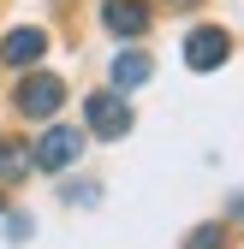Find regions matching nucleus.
I'll list each match as a JSON object with an SVG mask.
<instances>
[{
    "label": "nucleus",
    "instance_id": "9d476101",
    "mask_svg": "<svg viewBox=\"0 0 244 249\" xmlns=\"http://www.w3.org/2000/svg\"><path fill=\"white\" fill-rule=\"evenodd\" d=\"M173 6H197V0H173Z\"/></svg>",
    "mask_w": 244,
    "mask_h": 249
},
{
    "label": "nucleus",
    "instance_id": "6e6552de",
    "mask_svg": "<svg viewBox=\"0 0 244 249\" xmlns=\"http://www.w3.org/2000/svg\"><path fill=\"white\" fill-rule=\"evenodd\" d=\"M221 243H226V231H221V226H197V231L185 237V249H221Z\"/></svg>",
    "mask_w": 244,
    "mask_h": 249
},
{
    "label": "nucleus",
    "instance_id": "9b49d317",
    "mask_svg": "<svg viewBox=\"0 0 244 249\" xmlns=\"http://www.w3.org/2000/svg\"><path fill=\"white\" fill-rule=\"evenodd\" d=\"M0 213H6V196H0Z\"/></svg>",
    "mask_w": 244,
    "mask_h": 249
},
{
    "label": "nucleus",
    "instance_id": "423d86ee",
    "mask_svg": "<svg viewBox=\"0 0 244 249\" xmlns=\"http://www.w3.org/2000/svg\"><path fill=\"white\" fill-rule=\"evenodd\" d=\"M42 53H48V36H42V30H12L6 48H0V59H6V66H36Z\"/></svg>",
    "mask_w": 244,
    "mask_h": 249
},
{
    "label": "nucleus",
    "instance_id": "f257e3e1",
    "mask_svg": "<svg viewBox=\"0 0 244 249\" xmlns=\"http://www.w3.org/2000/svg\"><path fill=\"white\" fill-rule=\"evenodd\" d=\"M226 53H232V36H226L221 24H203V30H191V36H185V66H191V71L226 66Z\"/></svg>",
    "mask_w": 244,
    "mask_h": 249
},
{
    "label": "nucleus",
    "instance_id": "0eeeda50",
    "mask_svg": "<svg viewBox=\"0 0 244 249\" xmlns=\"http://www.w3.org/2000/svg\"><path fill=\"white\" fill-rule=\"evenodd\" d=\"M143 77H149V53L131 48V53H119V59H113V89H137Z\"/></svg>",
    "mask_w": 244,
    "mask_h": 249
},
{
    "label": "nucleus",
    "instance_id": "39448f33",
    "mask_svg": "<svg viewBox=\"0 0 244 249\" xmlns=\"http://www.w3.org/2000/svg\"><path fill=\"white\" fill-rule=\"evenodd\" d=\"M149 18H155V12H149L143 0H102V24L113 30V36H143Z\"/></svg>",
    "mask_w": 244,
    "mask_h": 249
},
{
    "label": "nucleus",
    "instance_id": "f03ea898",
    "mask_svg": "<svg viewBox=\"0 0 244 249\" xmlns=\"http://www.w3.org/2000/svg\"><path fill=\"white\" fill-rule=\"evenodd\" d=\"M60 101H66V83L48 77V71H36V77L18 83V113H24V119H54Z\"/></svg>",
    "mask_w": 244,
    "mask_h": 249
},
{
    "label": "nucleus",
    "instance_id": "1a4fd4ad",
    "mask_svg": "<svg viewBox=\"0 0 244 249\" xmlns=\"http://www.w3.org/2000/svg\"><path fill=\"white\" fill-rule=\"evenodd\" d=\"M24 166H30V148H18V142H12V148H0V172H6V178H18Z\"/></svg>",
    "mask_w": 244,
    "mask_h": 249
},
{
    "label": "nucleus",
    "instance_id": "20e7f679",
    "mask_svg": "<svg viewBox=\"0 0 244 249\" xmlns=\"http://www.w3.org/2000/svg\"><path fill=\"white\" fill-rule=\"evenodd\" d=\"M78 154H83V137L72 131V124H54V131L36 142V154H30V160H36L42 172H60V166H72Z\"/></svg>",
    "mask_w": 244,
    "mask_h": 249
},
{
    "label": "nucleus",
    "instance_id": "7ed1b4c3",
    "mask_svg": "<svg viewBox=\"0 0 244 249\" xmlns=\"http://www.w3.org/2000/svg\"><path fill=\"white\" fill-rule=\"evenodd\" d=\"M83 119H89V131L107 137V142L131 131V107H125V95H89V101H83Z\"/></svg>",
    "mask_w": 244,
    "mask_h": 249
}]
</instances>
